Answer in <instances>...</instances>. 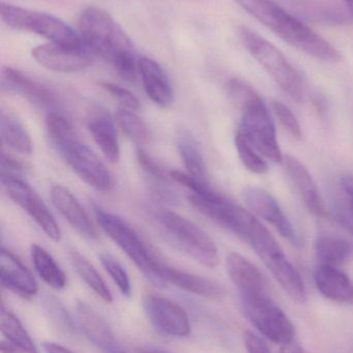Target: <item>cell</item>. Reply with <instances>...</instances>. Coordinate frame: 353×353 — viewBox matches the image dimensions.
I'll list each match as a JSON object with an SVG mask.
<instances>
[{
  "label": "cell",
  "instance_id": "d4e9b609",
  "mask_svg": "<svg viewBox=\"0 0 353 353\" xmlns=\"http://www.w3.org/2000/svg\"><path fill=\"white\" fill-rule=\"evenodd\" d=\"M0 132L2 142L15 152L23 155H29L32 152L30 134L14 114L1 112Z\"/></svg>",
  "mask_w": 353,
  "mask_h": 353
},
{
  "label": "cell",
  "instance_id": "277c9868",
  "mask_svg": "<svg viewBox=\"0 0 353 353\" xmlns=\"http://www.w3.org/2000/svg\"><path fill=\"white\" fill-rule=\"evenodd\" d=\"M95 219L101 230L126 253V256L158 288L167 285L161 273V261L155 259L138 232L120 216L95 207Z\"/></svg>",
  "mask_w": 353,
  "mask_h": 353
},
{
  "label": "cell",
  "instance_id": "5bb4252c",
  "mask_svg": "<svg viewBox=\"0 0 353 353\" xmlns=\"http://www.w3.org/2000/svg\"><path fill=\"white\" fill-rule=\"evenodd\" d=\"M1 85L3 90L20 95L35 107L47 110L48 113L55 112L60 107L59 99L52 89L20 70L4 68L1 74Z\"/></svg>",
  "mask_w": 353,
  "mask_h": 353
},
{
  "label": "cell",
  "instance_id": "ffe728a7",
  "mask_svg": "<svg viewBox=\"0 0 353 353\" xmlns=\"http://www.w3.org/2000/svg\"><path fill=\"white\" fill-rule=\"evenodd\" d=\"M138 70L147 97L161 108H168L173 101V90L164 68L149 57L138 61Z\"/></svg>",
  "mask_w": 353,
  "mask_h": 353
},
{
  "label": "cell",
  "instance_id": "6da1fadb",
  "mask_svg": "<svg viewBox=\"0 0 353 353\" xmlns=\"http://www.w3.org/2000/svg\"><path fill=\"white\" fill-rule=\"evenodd\" d=\"M253 18L273 31L277 37L304 52L307 55L325 62L341 61L340 52L310 27L290 14L273 0H234Z\"/></svg>",
  "mask_w": 353,
  "mask_h": 353
},
{
  "label": "cell",
  "instance_id": "74e56055",
  "mask_svg": "<svg viewBox=\"0 0 353 353\" xmlns=\"http://www.w3.org/2000/svg\"><path fill=\"white\" fill-rule=\"evenodd\" d=\"M137 161L140 168H142L147 176H151L157 183H167L170 176L166 175L163 168L151 159V155L147 154L142 149H138L136 152Z\"/></svg>",
  "mask_w": 353,
  "mask_h": 353
},
{
  "label": "cell",
  "instance_id": "7dc6e473",
  "mask_svg": "<svg viewBox=\"0 0 353 353\" xmlns=\"http://www.w3.org/2000/svg\"><path fill=\"white\" fill-rule=\"evenodd\" d=\"M296 353H300V352H296Z\"/></svg>",
  "mask_w": 353,
  "mask_h": 353
},
{
  "label": "cell",
  "instance_id": "7bdbcfd3",
  "mask_svg": "<svg viewBox=\"0 0 353 353\" xmlns=\"http://www.w3.org/2000/svg\"><path fill=\"white\" fill-rule=\"evenodd\" d=\"M344 3L347 6L348 12L353 17V0H343Z\"/></svg>",
  "mask_w": 353,
  "mask_h": 353
},
{
  "label": "cell",
  "instance_id": "484cf974",
  "mask_svg": "<svg viewBox=\"0 0 353 353\" xmlns=\"http://www.w3.org/2000/svg\"><path fill=\"white\" fill-rule=\"evenodd\" d=\"M31 259L41 279L54 290H62L66 285V274L47 250L37 244L31 245Z\"/></svg>",
  "mask_w": 353,
  "mask_h": 353
},
{
  "label": "cell",
  "instance_id": "1f68e13d",
  "mask_svg": "<svg viewBox=\"0 0 353 353\" xmlns=\"http://www.w3.org/2000/svg\"><path fill=\"white\" fill-rule=\"evenodd\" d=\"M115 121L133 142L144 145L151 140V132L144 120L131 110L122 109L115 114Z\"/></svg>",
  "mask_w": 353,
  "mask_h": 353
},
{
  "label": "cell",
  "instance_id": "f1b7e54d",
  "mask_svg": "<svg viewBox=\"0 0 353 353\" xmlns=\"http://www.w3.org/2000/svg\"><path fill=\"white\" fill-rule=\"evenodd\" d=\"M0 329L6 341L23 353H39L21 321L10 311L6 310L3 305L0 314Z\"/></svg>",
  "mask_w": 353,
  "mask_h": 353
},
{
  "label": "cell",
  "instance_id": "ee69618b",
  "mask_svg": "<svg viewBox=\"0 0 353 353\" xmlns=\"http://www.w3.org/2000/svg\"><path fill=\"white\" fill-rule=\"evenodd\" d=\"M104 353H126L120 347V345L115 346V347L111 348V350H108V352Z\"/></svg>",
  "mask_w": 353,
  "mask_h": 353
},
{
  "label": "cell",
  "instance_id": "ba28073f",
  "mask_svg": "<svg viewBox=\"0 0 353 353\" xmlns=\"http://www.w3.org/2000/svg\"><path fill=\"white\" fill-rule=\"evenodd\" d=\"M245 316L265 338L279 345H288L294 338V327L287 315L267 292L240 296Z\"/></svg>",
  "mask_w": 353,
  "mask_h": 353
},
{
  "label": "cell",
  "instance_id": "d6a6232c",
  "mask_svg": "<svg viewBox=\"0 0 353 353\" xmlns=\"http://www.w3.org/2000/svg\"><path fill=\"white\" fill-rule=\"evenodd\" d=\"M236 147L242 165L249 171L258 174V175L267 173L269 165H267V161L261 157L260 153L247 141V139L240 132H236Z\"/></svg>",
  "mask_w": 353,
  "mask_h": 353
},
{
  "label": "cell",
  "instance_id": "e575fe53",
  "mask_svg": "<svg viewBox=\"0 0 353 353\" xmlns=\"http://www.w3.org/2000/svg\"><path fill=\"white\" fill-rule=\"evenodd\" d=\"M271 110L276 117L279 120L280 124L283 126L284 130L296 140L302 138V128L300 122L296 119L292 110L279 101H271Z\"/></svg>",
  "mask_w": 353,
  "mask_h": 353
},
{
  "label": "cell",
  "instance_id": "4316f807",
  "mask_svg": "<svg viewBox=\"0 0 353 353\" xmlns=\"http://www.w3.org/2000/svg\"><path fill=\"white\" fill-rule=\"evenodd\" d=\"M178 153L187 173L200 180L207 181V168L198 143L190 132L182 130L178 136Z\"/></svg>",
  "mask_w": 353,
  "mask_h": 353
},
{
  "label": "cell",
  "instance_id": "ab89813d",
  "mask_svg": "<svg viewBox=\"0 0 353 353\" xmlns=\"http://www.w3.org/2000/svg\"><path fill=\"white\" fill-rule=\"evenodd\" d=\"M25 171L24 165L18 159L2 152L1 175L19 176Z\"/></svg>",
  "mask_w": 353,
  "mask_h": 353
},
{
  "label": "cell",
  "instance_id": "603a6c76",
  "mask_svg": "<svg viewBox=\"0 0 353 353\" xmlns=\"http://www.w3.org/2000/svg\"><path fill=\"white\" fill-rule=\"evenodd\" d=\"M317 290L323 296L339 303L353 302V284L337 267L321 265L315 272Z\"/></svg>",
  "mask_w": 353,
  "mask_h": 353
},
{
  "label": "cell",
  "instance_id": "836d02e7",
  "mask_svg": "<svg viewBox=\"0 0 353 353\" xmlns=\"http://www.w3.org/2000/svg\"><path fill=\"white\" fill-rule=\"evenodd\" d=\"M99 259H101L104 269L109 274L122 296L130 298L132 294V285H131L130 277H128L126 269L120 265V261H116L112 255L108 254V253H102L99 255Z\"/></svg>",
  "mask_w": 353,
  "mask_h": 353
},
{
  "label": "cell",
  "instance_id": "8992f818",
  "mask_svg": "<svg viewBox=\"0 0 353 353\" xmlns=\"http://www.w3.org/2000/svg\"><path fill=\"white\" fill-rule=\"evenodd\" d=\"M1 20L15 30L28 31L45 37L51 43L68 46L86 45L80 33L57 17L1 2Z\"/></svg>",
  "mask_w": 353,
  "mask_h": 353
},
{
  "label": "cell",
  "instance_id": "2e32d148",
  "mask_svg": "<svg viewBox=\"0 0 353 353\" xmlns=\"http://www.w3.org/2000/svg\"><path fill=\"white\" fill-rule=\"evenodd\" d=\"M283 163L290 182L294 185L296 192L309 211L317 217L327 216L329 213L327 208L323 199H321L316 183L308 169L298 159L290 155H286L285 159H283Z\"/></svg>",
  "mask_w": 353,
  "mask_h": 353
},
{
  "label": "cell",
  "instance_id": "52a82bcc",
  "mask_svg": "<svg viewBox=\"0 0 353 353\" xmlns=\"http://www.w3.org/2000/svg\"><path fill=\"white\" fill-rule=\"evenodd\" d=\"M158 220L171 241L191 259L207 268H216L220 263L219 252L211 236L194 222L164 210Z\"/></svg>",
  "mask_w": 353,
  "mask_h": 353
},
{
  "label": "cell",
  "instance_id": "7c38bea8",
  "mask_svg": "<svg viewBox=\"0 0 353 353\" xmlns=\"http://www.w3.org/2000/svg\"><path fill=\"white\" fill-rule=\"evenodd\" d=\"M242 197L255 214L271 224L290 244L300 246V236L296 228L271 193L259 187L247 186L242 190Z\"/></svg>",
  "mask_w": 353,
  "mask_h": 353
},
{
  "label": "cell",
  "instance_id": "8fae6325",
  "mask_svg": "<svg viewBox=\"0 0 353 353\" xmlns=\"http://www.w3.org/2000/svg\"><path fill=\"white\" fill-rule=\"evenodd\" d=\"M70 169L87 185L97 190L109 191L112 176L99 157L78 141L60 153Z\"/></svg>",
  "mask_w": 353,
  "mask_h": 353
},
{
  "label": "cell",
  "instance_id": "60d3db41",
  "mask_svg": "<svg viewBox=\"0 0 353 353\" xmlns=\"http://www.w3.org/2000/svg\"><path fill=\"white\" fill-rule=\"evenodd\" d=\"M44 350L46 353H74L68 350V348L59 345V344L54 343V342H45L43 344Z\"/></svg>",
  "mask_w": 353,
  "mask_h": 353
},
{
  "label": "cell",
  "instance_id": "3957f363",
  "mask_svg": "<svg viewBox=\"0 0 353 353\" xmlns=\"http://www.w3.org/2000/svg\"><path fill=\"white\" fill-rule=\"evenodd\" d=\"M238 34L247 51L292 99L302 101L305 85L300 72L275 45L250 27L240 25Z\"/></svg>",
  "mask_w": 353,
  "mask_h": 353
},
{
  "label": "cell",
  "instance_id": "f6af8a7d",
  "mask_svg": "<svg viewBox=\"0 0 353 353\" xmlns=\"http://www.w3.org/2000/svg\"><path fill=\"white\" fill-rule=\"evenodd\" d=\"M348 210L353 214V195H350V203H348Z\"/></svg>",
  "mask_w": 353,
  "mask_h": 353
},
{
  "label": "cell",
  "instance_id": "d6986e66",
  "mask_svg": "<svg viewBox=\"0 0 353 353\" xmlns=\"http://www.w3.org/2000/svg\"><path fill=\"white\" fill-rule=\"evenodd\" d=\"M87 128L95 144L108 161L116 163L120 159V141L115 121L105 110L91 112L87 120Z\"/></svg>",
  "mask_w": 353,
  "mask_h": 353
},
{
  "label": "cell",
  "instance_id": "9c48e42d",
  "mask_svg": "<svg viewBox=\"0 0 353 353\" xmlns=\"http://www.w3.org/2000/svg\"><path fill=\"white\" fill-rule=\"evenodd\" d=\"M1 184L8 197L22 208L52 241L59 242L61 238L59 226L32 187L20 176L8 175H1Z\"/></svg>",
  "mask_w": 353,
  "mask_h": 353
},
{
  "label": "cell",
  "instance_id": "83f0119b",
  "mask_svg": "<svg viewBox=\"0 0 353 353\" xmlns=\"http://www.w3.org/2000/svg\"><path fill=\"white\" fill-rule=\"evenodd\" d=\"M352 254L353 244L345 239L321 236L317 240L316 255L321 265L337 267L345 263Z\"/></svg>",
  "mask_w": 353,
  "mask_h": 353
},
{
  "label": "cell",
  "instance_id": "ac0fdd59",
  "mask_svg": "<svg viewBox=\"0 0 353 353\" xmlns=\"http://www.w3.org/2000/svg\"><path fill=\"white\" fill-rule=\"evenodd\" d=\"M226 269L240 296L267 292V283L263 274L256 265L242 255L236 252L229 253L226 257Z\"/></svg>",
  "mask_w": 353,
  "mask_h": 353
},
{
  "label": "cell",
  "instance_id": "d590c367",
  "mask_svg": "<svg viewBox=\"0 0 353 353\" xmlns=\"http://www.w3.org/2000/svg\"><path fill=\"white\" fill-rule=\"evenodd\" d=\"M110 63L113 65L114 70L124 80L128 81V82H135L138 64H137L136 57H135L134 50L120 52V54L112 58Z\"/></svg>",
  "mask_w": 353,
  "mask_h": 353
},
{
  "label": "cell",
  "instance_id": "cb8c5ba5",
  "mask_svg": "<svg viewBox=\"0 0 353 353\" xmlns=\"http://www.w3.org/2000/svg\"><path fill=\"white\" fill-rule=\"evenodd\" d=\"M77 321L84 335L102 352L118 345L108 323L84 303L77 306Z\"/></svg>",
  "mask_w": 353,
  "mask_h": 353
},
{
  "label": "cell",
  "instance_id": "4fadbf2b",
  "mask_svg": "<svg viewBox=\"0 0 353 353\" xmlns=\"http://www.w3.org/2000/svg\"><path fill=\"white\" fill-rule=\"evenodd\" d=\"M144 310L151 323L166 335L187 337L191 333L188 313L180 305L159 296H149L144 300Z\"/></svg>",
  "mask_w": 353,
  "mask_h": 353
},
{
  "label": "cell",
  "instance_id": "30bf717a",
  "mask_svg": "<svg viewBox=\"0 0 353 353\" xmlns=\"http://www.w3.org/2000/svg\"><path fill=\"white\" fill-rule=\"evenodd\" d=\"M31 55L44 68L58 72H79L93 61V52L86 45L68 46L50 41L33 48Z\"/></svg>",
  "mask_w": 353,
  "mask_h": 353
},
{
  "label": "cell",
  "instance_id": "f546056e",
  "mask_svg": "<svg viewBox=\"0 0 353 353\" xmlns=\"http://www.w3.org/2000/svg\"><path fill=\"white\" fill-rule=\"evenodd\" d=\"M70 255L73 265H74L81 279L104 302L108 303V304L112 303L113 296H112L111 292H110L108 286L106 285L105 281L99 275V272L95 270V268L82 254H80L78 251L72 250Z\"/></svg>",
  "mask_w": 353,
  "mask_h": 353
},
{
  "label": "cell",
  "instance_id": "7a4b0ae2",
  "mask_svg": "<svg viewBox=\"0 0 353 353\" xmlns=\"http://www.w3.org/2000/svg\"><path fill=\"white\" fill-rule=\"evenodd\" d=\"M227 89L232 101L242 112V121L238 132L261 155L274 163H283L275 125L258 93L240 79H231L228 82Z\"/></svg>",
  "mask_w": 353,
  "mask_h": 353
},
{
  "label": "cell",
  "instance_id": "b9f144b4",
  "mask_svg": "<svg viewBox=\"0 0 353 353\" xmlns=\"http://www.w3.org/2000/svg\"><path fill=\"white\" fill-rule=\"evenodd\" d=\"M1 353H23L16 346L10 344V342L2 340L1 342Z\"/></svg>",
  "mask_w": 353,
  "mask_h": 353
},
{
  "label": "cell",
  "instance_id": "bcb514c9",
  "mask_svg": "<svg viewBox=\"0 0 353 353\" xmlns=\"http://www.w3.org/2000/svg\"><path fill=\"white\" fill-rule=\"evenodd\" d=\"M140 353H163L160 352H155V350H140Z\"/></svg>",
  "mask_w": 353,
  "mask_h": 353
},
{
  "label": "cell",
  "instance_id": "44dd1931",
  "mask_svg": "<svg viewBox=\"0 0 353 353\" xmlns=\"http://www.w3.org/2000/svg\"><path fill=\"white\" fill-rule=\"evenodd\" d=\"M284 292L296 302L304 304L307 301V292L304 281L296 268L289 263L282 249L263 259Z\"/></svg>",
  "mask_w": 353,
  "mask_h": 353
},
{
  "label": "cell",
  "instance_id": "e0dca14e",
  "mask_svg": "<svg viewBox=\"0 0 353 353\" xmlns=\"http://www.w3.org/2000/svg\"><path fill=\"white\" fill-rule=\"evenodd\" d=\"M1 285L24 299L37 296L39 286L31 272L10 251L1 248L0 252Z\"/></svg>",
  "mask_w": 353,
  "mask_h": 353
},
{
  "label": "cell",
  "instance_id": "f35d334b",
  "mask_svg": "<svg viewBox=\"0 0 353 353\" xmlns=\"http://www.w3.org/2000/svg\"><path fill=\"white\" fill-rule=\"evenodd\" d=\"M244 342L248 353H271L267 342L252 332H245Z\"/></svg>",
  "mask_w": 353,
  "mask_h": 353
},
{
  "label": "cell",
  "instance_id": "8d00e7d4",
  "mask_svg": "<svg viewBox=\"0 0 353 353\" xmlns=\"http://www.w3.org/2000/svg\"><path fill=\"white\" fill-rule=\"evenodd\" d=\"M99 86L106 92L109 93L115 101H117L118 103L124 107V109L136 111V110H139V108H140V101L128 89L110 82H101L99 83Z\"/></svg>",
  "mask_w": 353,
  "mask_h": 353
},
{
  "label": "cell",
  "instance_id": "5b68a950",
  "mask_svg": "<svg viewBox=\"0 0 353 353\" xmlns=\"http://www.w3.org/2000/svg\"><path fill=\"white\" fill-rule=\"evenodd\" d=\"M79 29L90 51L109 62L120 52L134 50L128 35L103 8H85L79 18Z\"/></svg>",
  "mask_w": 353,
  "mask_h": 353
},
{
  "label": "cell",
  "instance_id": "4dcf8cb0",
  "mask_svg": "<svg viewBox=\"0 0 353 353\" xmlns=\"http://www.w3.org/2000/svg\"><path fill=\"white\" fill-rule=\"evenodd\" d=\"M46 128L52 144L59 153L64 152L66 148L79 141L72 124L58 112L48 113Z\"/></svg>",
  "mask_w": 353,
  "mask_h": 353
},
{
  "label": "cell",
  "instance_id": "9a60e30c",
  "mask_svg": "<svg viewBox=\"0 0 353 353\" xmlns=\"http://www.w3.org/2000/svg\"><path fill=\"white\" fill-rule=\"evenodd\" d=\"M51 199L54 207L62 217L76 230L81 236L90 241L97 240L99 234L90 217L78 199L62 185H55L51 189Z\"/></svg>",
  "mask_w": 353,
  "mask_h": 353
},
{
  "label": "cell",
  "instance_id": "7402d4cb",
  "mask_svg": "<svg viewBox=\"0 0 353 353\" xmlns=\"http://www.w3.org/2000/svg\"><path fill=\"white\" fill-rule=\"evenodd\" d=\"M161 273L166 283L173 284L176 288L195 296L211 299V300H217L225 296V290L223 286L202 276L180 271L164 265L163 263H162Z\"/></svg>",
  "mask_w": 353,
  "mask_h": 353
}]
</instances>
